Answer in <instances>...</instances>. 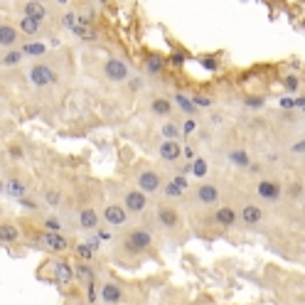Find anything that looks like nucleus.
<instances>
[{
    "instance_id": "obj_1",
    "label": "nucleus",
    "mask_w": 305,
    "mask_h": 305,
    "mask_svg": "<svg viewBox=\"0 0 305 305\" xmlns=\"http://www.w3.org/2000/svg\"><path fill=\"white\" fill-rule=\"evenodd\" d=\"M152 246V232L148 226H136L123 236V248L130 254H143Z\"/></svg>"
},
{
    "instance_id": "obj_2",
    "label": "nucleus",
    "mask_w": 305,
    "mask_h": 305,
    "mask_svg": "<svg viewBox=\"0 0 305 305\" xmlns=\"http://www.w3.org/2000/svg\"><path fill=\"white\" fill-rule=\"evenodd\" d=\"M28 82L34 89H47V86L57 84V72L47 62H34L28 69Z\"/></svg>"
},
{
    "instance_id": "obj_3",
    "label": "nucleus",
    "mask_w": 305,
    "mask_h": 305,
    "mask_svg": "<svg viewBox=\"0 0 305 305\" xmlns=\"http://www.w3.org/2000/svg\"><path fill=\"white\" fill-rule=\"evenodd\" d=\"M104 76L108 82H114V84H123L130 76V66L123 60H118V57H111V60L104 62Z\"/></svg>"
},
{
    "instance_id": "obj_4",
    "label": "nucleus",
    "mask_w": 305,
    "mask_h": 305,
    "mask_svg": "<svg viewBox=\"0 0 305 305\" xmlns=\"http://www.w3.org/2000/svg\"><path fill=\"white\" fill-rule=\"evenodd\" d=\"M184 192H190V182H187L184 175H175L170 182H165L160 187V194H162V200H168V202L184 197Z\"/></svg>"
},
{
    "instance_id": "obj_5",
    "label": "nucleus",
    "mask_w": 305,
    "mask_h": 305,
    "mask_svg": "<svg viewBox=\"0 0 305 305\" xmlns=\"http://www.w3.org/2000/svg\"><path fill=\"white\" fill-rule=\"evenodd\" d=\"M160 187H162V178H160V172H158V170L146 168V170H140V172H138V190H140V192H146V194H155V192H160Z\"/></svg>"
},
{
    "instance_id": "obj_6",
    "label": "nucleus",
    "mask_w": 305,
    "mask_h": 305,
    "mask_svg": "<svg viewBox=\"0 0 305 305\" xmlns=\"http://www.w3.org/2000/svg\"><path fill=\"white\" fill-rule=\"evenodd\" d=\"M101 219H104L108 226L118 229V226H126V222H128V210H126L123 204H118V202H111V204H106Z\"/></svg>"
},
{
    "instance_id": "obj_7",
    "label": "nucleus",
    "mask_w": 305,
    "mask_h": 305,
    "mask_svg": "<svg viewBox=\"0 0 305 305\" xmlns=\"http://www.w3.org/2000/svg\"><path fill=\"white\" fill-rule=\"evenodd\" d=\"M123 207L128 210V214H143L146 207H148L146 192H140V190H128V192H123Z\"/></svg>"
},
{
    "instance_id": "obj_8",
    "label": "nucleus",
    "mask_w": 305,
    "mask_h": 305,
    "mask_svg": "<svg viewBox=\"0 0 305 305\" xmlns=\"http://www.w3.org/2000/svg\"><path fill=\"white\" fill-rule=\"evenodd\" d=\"M194 197H197V202H200L202 207H214V204H219L222 192H219V187L214 182H202L194 190Z\"/></svg>"
},
{
    "instance_id": "obj_9",
    "label": "nucleus",
    "mask_w": 305,
    "mask_h": 305,
    "mask_svg": "<svg viewBox=\"0 0 305 305\" xmlns=\"http://www.w3.org/2000/svg\"><path fill=\"white\" fill-rule=\"evenodd\" d=\"M155 214H158V222H160V226H162V229L172 232V229H178V226H180V214H178L175 207H170V204H160Z\"/></svg>"
},
{
    "instance_id": "obj_10",
    "label": "nucleus",
    "mask_w": 305,
    "mask_h": 305,
    "mask_svg": "<svg viewBox=\"0 0 305 305\" xmlns=\"http://www.w3.org/2000/svg\"><path fill=\"white\" fill-rule=\"evenodd\" d=\"M256 194H258L261 200H266V202H278L280 194H283V190H280V184L276 182V180H258Z\"/></svg>"
},
{
    "instance_id": "obj_11",
    "label": "nucleus",
    "mask_w": 305,
    "mask_h": 305,
    "mask_svg": "<svg viewBox=\"0 0 305 305\" xmlns=\"http://www.w3.org/2000/svg\"><path fill=\"white\" fill-rule=\"evenodd\" d=\"M40 242L47 246L50 251H66V248H69V239H66L62 232H50V229H44L42 236H40Z\"/></svg>"
},
{
    "instance_id": "obj_12",
    "label": "nucleus",
    "mask_w": 305,
    "mask_h": 305,
    "mask_svg": "<svg viewBox=\"0 0 305 305\" xmlns=\"http://www.w3.org/2000/svg\"><path fill=\"white\" fill-rule=\"evenodd\" d=\"M20 37H22V32L18 30L15 25H10V22H2V20H0V47H2V50L15 47V44L20 42Z\"/></svg>"
},
{
    "instance_id": "obj_13",
    "label": "nucleus",
    "mask_w": 305,
    "mask_h": 305,
    "mask_svg": "<svg viewBox=\"0 0 305 305\" xmlns=\"http://www.w3.org/2000/svg\"><path fill=\"white\" fill-rule=\"evenodd\" d=\"M20 10H22V15L34 18V20H40V22H44V20L50 18V8H47L44 2H40V0H25Z\"/></svg>"
},
{
    "instance_id": "obj_14",
    "label": "nucleus",
    "mask_w": 305,
    "mask_h": 305,
    "mask_svg": "<svg viewBox=\"0 0 305 305\" xmlns=\"http://www.w3.org/2000/svg\"><path fill=\"white\" fill-rule=\"evenodd\" d=\"M158 152L165 162H178L182 158V146H180V140H162Z\"/></svg>"
},
{
    "instance_id": "obj_15",
    "label": "nucleus",
    "mask_w": 305,
    "mask_h": 305,
    "mask_svg": "<svg viewBox=\"0 0 305 305\" xmlns=\"http://www.w3.org/2000/svg\"><path fill=\"white\" fill-rule=\"evenodd\" d=\"M18 30L22 32V37H40L42 30H44V22H40V20H34V18H28V15H20Z\"/></svg>"
},
{
    "instance_id": "obj_16",
    "label": "nucleus",
    "mask_w": 305,
    "mask_h": 305,
    "mask_svg": "<svg viewBox=\"0 0 305 305\" xmlns=\"http://www.w3.org/2000/svg\"><path fill=\"white\" fill-rule=\"evenodd\" d=\"M101 300L106 305H118L123 300V290L118 283H114V280H108V283H104L101 286Z\"/></svg>"
},
{
    "instance_id": "obj_17",
    "label": "nucleus",
    "mask_w": 305,
    "mask_h": 305,
    "mask_svg": "<svg viewBox=\"0 0 305 305\" xmlns=\"http://www.w3.org/2000/svg\"><path fill=\"white\" fill-rule=\"evenodd\" d=\"M98 224H101V214L96 212L94 207H84V210L79 212V226H82V229H86V232H96V229H98Z\"/></svg>"
},
{
    "instance_id": "obj_18",
    "label": "nucleus",
    "mask_w": 305,
    "mask_h": 305,
    "mask_svg": "<svg viewBox=\"0 0 305 305\" xmlns=\"http://www.w3.org/2000/svg\"><path fill=\"white\" fill-rule=\"evenodd\" d=\"M239 216H242V222H244L246 226H256L264 219V210L258 204H244V210L239 212Z\"/></svg>"
},
{
    "instance_id": "obj_19",
    "label": "nucleus",
    "mask_w": 305,
    "mask_h": 305,
    "mask_svg": "<svg viewBox=\"0 0 305 305\" xmlns=\"http://www.w3.org/2000/svg\"><path fill=\"white\" fill-rule=\"evenodd\" d=\"M214 219H216V224H222V226H234L236 219H239V212H236L234 207H219V210L214 212Z\"/></svg>"
},
{
    "instance_id": "obj_20",
    "label": "nucleus",
    "mask_w": 305,
    "mask_h": 305,
    "mask_svg": "<svg viewBox=\"0 0 305 305\" xmlns=\"http://www.w3.org/2000/svg\"><path fill=\"white\" fill-rule=\"evenodd\" d=\"M150 114L152 116H158V118H168V116L172 114V104H170L168 98L158 96V98H152L150 101Z\"/></svg>"
},
{
    "instance_id": "obj_21",
    "label": "nucleus",
    "mask_w": 305,
    "mask_h": 305,
    "mask_svg": "<svg viewBox=\"0 0 305 305\" xmlns=\"http://www.w3.org/2000/svg\"><path fill=\"white\" fill-rule=\"evenodd\" d=\"M69 32H72L74 37H79V40H96V30H94V25L92 22H86V20H82V18H79V22H76Z\"/></svg>"
},
{
    "instance_id": "obj_22",
    "label": "nucleus",
    "mask_w": 305,
    "mask_h": 305,
    "mask_svg": "<svg viewBox=\"0 0 305 305\" xmlns=\"http://www.w3.org/2000/svg\"><path fill=\"white\" fill-rule=\"evenodd\" d=\"M54 280L62 283V286H66L69 280H74V266H69L64 261H57L54 264Z\"/></svg>"
},
{
    "instance_id": "obj_23",
    "label": "nucleus",
    "mask_w": 305,
    "mask_h": 305,
    "mask_svg": "<svg viewBox=\"0 0 305 305\" xmlns=\"http://www.w3.org/2000/svg\"><path fill=\"white\" fill-rule=\"evenodd\" d=\"M172 98H175V104L180 106V111H182L187 118H194V114H197V106H194V101H192L190 96H184V94L178 92L175 96H172Z\"/></svg>"
},
{
    "instance_id": "obj_24",
    "label": "nucleus",
    "mask_w": 305,
    "mask_h": 305,
    "mask_svg": "<svg viewBox=\"0 0 305 305\" xmlns=\"http://www.w3.org/2000/svg\"><path fill=\"white\" fill-rule=\"evenodd\" d=\"M20 239V229L15 224H0V242L2 244H12Z\"/></svg>"
},
{
    "instance_id": "obj_25",
    "label": "nucleus",
    "mask_w": 305,
    "mask_h": 305,
    "mask_svg": "<svg viewBox=\"0 0 305 305\" xmlns=\"http://www.w3.org/2000/svg\"><path fill=\"white\" fill-rule=\"evenodd\" d=\"M160 133H162V138H165V140H180V138H182V128H180L178 123H172V121L162 123Z\"/></svg>"
},
{
    "instance_id": "obj_26",
    "label": "nucleus",
    "mask_w": 305,
    "mask_h": 305,
    "mask_svg": "<svg viewBox=\"0 0 305 305\" xmlns=\"http://www.w3.org/2000/svg\"><path fill=\"white\" fill-rule=\"evenodd\" d=\"M207 172H210V165H207V160L204 158H194L192 162H190V175H194V178H207Z\"/></svg>"
},
{
    "instance_id": "obj_27",
    "label": "nucleus",
    "mask_w": 305,
    "mask_h": 305,
    "mask_svg": "<svg viewBox=\"0 0 305 305\" xmlns=\"http://www.w3.org/2000/svg\"><path fill=\"white\" fill-rule=\"evenodd\" d=\"M2 190L8 194H12V197H25V192H28V187L20 182V180H8V182L2 184Z\"/></svg>"
},
{
    "instance_id": "obj_28",
    "label": "nucleus",
    "mask_w": 305,
    "mask_h": 305,
    "mask_svg": "<svg viewBox=\"0 0 305 305\" xmlns=\"http://www.w3.org/2000/svg\"><path fill=\"white\" fill-rule=\"evenodd\" d=\"M162 66H165V62H162L160 54H150V57L146 60V72L152 74V76H155V74H160V72H162Z\"/></svg>"
},
{
    "instance_id": "obj_29",
    "label": "nucleus",
    "mask_w": 305,
    "mask_h": 305,
    "mask_svg": "<svg viewBox=\"0 0 305 305\" xmlns=\"http://www.w3.org/2000/svg\"><path fill=\"white\" fill-rule=\"evenodd\" d=\"M226 158H229V162L236 165V168H248V152L246 150H232Z\"/></svg>"
},
{
    "instance_id": "obj_30",
    "label": "nucleus",
    "mask_w": 305,
    "mask_h": 305,
    "mask_svg": "<svg viewBox=\"0 0 305 305\" xmlns=\"http://www.w3.org/2000/svg\"><path fill=\"white\" fill-rule=\"evenodd\" d=\"M22 60H25V54H22L20 50H12V52H8V54L0 60V64H2V66H18Z\"/></svg>"
},
{
    "instance_id": "obj_31",
    "label": "nucleus",
    "mask_w": 305,
    "mask_h": 305,
    "mask_svg": "<svg viewBox=\"0 0 305 305\" xmlns=\"http://www.w3.org/2000/svg\"><path fill=\"white\" fill-rule=\"evenodd\" d=\"M74 278H79V280H84V283H92L94 271L86 266V264H79V266H74Z\"/></svg>"
},
{
    "instance_id": "obj_32",
    "label": "nucleus",
    "mask_w": 305,
    "mask_h": 305,
    "mask_svg": "<svg viewBox=\"0 0 305 305\" xmlns=\"http://www.w3.org/2000/svg\"><path fill=\"white\" fill-rule=\"evenodd\" d=\"M74 251H76V256H79L82 261H92V258H94V254H96V248H94V246L89 244V242L79 244L76 248H74Z\"/></svg>"
},
{
    "instance_id": "obj_33",
    "label": "nucleus",
    "mask_w": 305,
    "mask_h": 305,
    "mask_svg": "<svg viewBox=\"0 0 305 305\" xmlns=\"http://www.w3.org/2000/svg\"><path fill=\"white\" fill-rule=\"evenodd\" d=\"M20 52H22L25 57H42V54H44V44H40V42H30V44H25Z\"/></svg>"
},
{
    "instance_id": "obj_34",
    "label": "nucleus",
    "mask_w": 305,
    "mask_h": 305,
    "mask_svg": "<svg viewBox=\"0 0 305 305\" xmlns=\"http://www.w3.org/2000/svg\"><path fill=\"white\" fill-rule=\"evenodd\" d=\"M44 202H47L50 207H57L62 202V192L60 190H47V192H44Z\"/></svg>"
},
{
    "instance_id": "obj_35",
    "label": "nucleus",
    "mask_w": 305,
    "mask_h": 305,
    "mask_svg": "<svg viewBox=\"0 0 305 305\" xmlns=\"http://www.w3.org/2000/svg\"><path fill=\"white\" fill-rule=\"evenodd\" d=\"M44 229H50V232H62L60 216H54V214H47V216H44Z\"/></svg>"
},
{
    "instance_id": "obj_36",
    "label": "nucleus",
    "mask_w": 305,
    "mask_h": 305,
    "mask_svg": "<svg viewBox=\"0 0 305 305\" xmlns=\"http://www.w3.org/2000/svg\"><path fill=\"white\" fill-rule=\"evenodd\" d=\"M76 22H79V12H72V10H69V12H64V15H62V25H64L66 30H72Z\"/></svg>"
},
{
    "instance_id": "obj_37",
    "label": "nucleus",
    "mask_w": 305,
    "mask_h": 305,
    "mask_svg": "<svg viewBox=\"0 0 305 305\" xmlns=\"http://www.w3.org/2000/svg\"><path fill=\"white\" fill-rule=\"evenodd\" d=\"M86 298H89V303L96 305V300L101 298V288H96V283H86Z\"/></svg>"
},
{
    "instance_id": "obj_38",
    "label": "nucleus",
    "mask_w": 305,
    "mask_h": 305,
    "mask_svg": "<svg viewBox=\"0 0 305 305\" xmlns=\"http://www.w3.org/2000/svg\"><path fill=\"white\" fill-rule=\"evenodd\" d=\"M180 128H182V138H187V136H192V133L197 130V121H194V118H187Z\"/></svg>"
},
{
    "instance_id": "obj_39",
    "label": "nucleus",
    "mask_w": 305,
    "mask_h": 305,
    "mask_svg": "<svg viewBox=\"0 0 305 305\" xmlns=\"http://www.w3.org/2000/svg\"><path fill=\"white\" fill-rule=\"evenodd\" d=\"M192 101H194V106H197V108H200V106H202V108L212 106V98H207V96H200V94H194V96H192Z\"/></svg>"
},
{
    "instance_id": "obj_40",
    "label": "nucleus",
    "mask_w": 305,
    "mask_h": 305,
    "mask_svg": "<svg viewBox=\"0 0 305 305\" xmlns=\"http://www.w3.org/2000/svg\"><path fill=\"white\" fill-rule=\"evenodd\" d=\"M286 89H290V92H296V89H298V76H296V74L286 76Z\"/></svg>"
},
{
    "instance_id": "obj_41",
    "label": "nucleus",
    "mask_w": 305,
    "mask_h": 305,
    "mask_svg": "<svg viewBox=\"0 0 305 305\" xmlns=\"http://www.w3.org/2000/svg\"><path fill=\"white\" fill-rule=\"evenodd\" d=\"M12 160H22V148H18V146H10V152H8Z\"/></svg>"
},
{
    "instance_id": "obj_42",
    "label": "nucleus",
    "mask_w": 305,
    "mask_h": 305,
    "mask_svg": "<svg viewBox=\"0 0 305 305\" xmlns=\"http://www.w3.org/2000/svg\"><path fill=\"white\" fill-rule=\"evenodd\" d=\"M246 106L248 108H261L264 106V98H246Z\"/></svg>"
},
{
    "instance_id": "obj_43",
    "label": "nucleus",
    "mask_w": 305,
    "mask_h": 305,
    "mask_svg": "<svg viewBox=\"0 0 305 305\" xmlns=\"http://www.w3.org/2000/svg\"><path fill=\"white\" fill-rule=\"evenodd\" d=\"M182 158L187 160V162H192V160H194V150H192V146L182 148Z\"/></svg>"
},
{
    "instance_id": "obj_44",
    "label": "nucleus",
    "mask_w": 305,
    "mask_h": 305,
    "mask_svg": "<svg viewBox=\"0 0 305 305\" xmlns=\"http://www.w3.org/2000/svg\"><path fill=\"white\" fill-rule=\"evenodd\" d=\"M96 236H98V242H108L111 239V234L106 229H96Z\"/></svg>"
},
{
    "instance_id": "obj_45",
    "label": "nucleus",
    "mask_w": 305,
    "mask_h": 305,
    "mask_svg": "<svg viewBox=\"0 0 305 305\" xmlns=\"http://www.w3.org/2000/svg\"><path fill=\"white\" fill-rule=\"evenodd\" d=\"M280 106H283V108H296V101H293V98H283Z\"/></svg>"
},
{
    "instance_id": "obj_46",
    "label": "nucleus",
    "mask_w": 305,
    "mask_h": 305,
    "mask_svg": "<svg viewBox=\"0 0 305 305\" xmlns=\"http://www.w3.org/2000/svg\"><path fill=\"white\" fill-rule=\"evenodd\" d=\"M293 152H305V140H300V143H296L293 148H290Z\"/></svg>"
},
{
    "instance_id": "obj_47",
    "label": "nucleus",
    "mask_w": 305,
    "mask_h": 305,
    "mask_svg": "<svg viewBox=\"0 0 305 305\" xmlns=\"http://www.w3.org/2000/svg\"><path fill=\"white\" fill-rule=\"evenodd\" d=\"M202 64H204L207 69H216V62L214 60H202Z\"/></svg>"
},
{
    "instance_id": "obj_48",
    "label": "nucleus",
    "mask_w": 305,
    "mask_h": 305,
    "mask_svg": "<svg viewBox=\"0 0 305 305\" xmlns=\"http://www.w3.org/2000/svg\"><path fill=\"white\" fill-rule=\"evenodd\" d=\"M296 108H300V111L305 114V96H303V98H298V101H296Z\"/></svg>"
},
{
    "instance_id": "obj_49",
    "label": "nucleus",
    "mask_w": 305,
    "mask_h": 305,
    "mask_svg": "<svg viewBox=\"0 0 305 305\" xmlns=\"http://www.w3.org/2000/svg\"><path fill=\"white\" fill-rule=\"evenodd\" d=\"M54 2H57V5H62V8H66V5H69V0H54Z\"/></svg>"
},
{
    "instance_id": "obj_50",
    "label": "nucleus",
    "mask_w": 305,
    "mask_h": 305,
    "mask_svg": "<svg viewBox=\"0 0 305 305\" xmlns=\"http://www.w3.org/2000/svg\"><path fill=\"white\" fill-rule=\"evenodd\" d=\"M98 2H111V0H98Z\"/></svg>"
},
{
    "instance_id": "obj_51",
    "label": "nucleus",
    "mask_w": 305,
    "mask_h": 305,
    "mask_svg": "<svg viewBox=\"0 0 305 305\" xmlns=\"http://www.w3.org/2000/svg\"><path fill=\"white\" fill-rule=\"evenodd\" d=\"M0 2H10V0H0Z\"/></svg>"
},
{
    "instance_id": "obj_52",
    "label": "nucleus",
    "mask_w": 305,
    "mask_h": 305,
    "mask_svg": "<svg viewBox=\"0 0 305 305\" xmlns=\"http://www.w3.org/2000/svg\"><path fill=\"white\" fill-rule=\"evenodd\" d=\"M0 192H2V184H0Z\"/></svg>"
},
{
    "instance_id": "obj_53",
    "label": "nucleus",
    "mask_w": 305,
    "mask_h": 305,
    "mask_svg": "<svg viewBox=\"0 0 305 305\" xmlns=\"http://www.w3.org/2000/svg\"><path fill=\"white\" fill-rule=\"evenodd\" d=\"M0 170H2V165H0Z\"/></svg>"
},
{
    "instance_id": "obj_54",
    "label": "nucleus",
    "mask_w": 305,
    "mask_h": 305,
    "mask_svg": "<svg viewBox=\"0 0 305 305\" xmlns=\"http://www.w3.org/2000/svg\"><path fill=\"white\" fill-rule=\"evenodd\" d=\"M40 2H44V0H40Z\"/></svg>"
},
{
    "instance_id": "obj_55",
    "label": "nucleus",
    "mask_w": 305,
    "mask_h": 305,
    "mask_svg": "<svg viewBox=\"0 0 305 305\" xmlns=\"http://www.w3.org/2000/svg\"><path fill=\"white\" fill-rule=\"evenodd\" d=\"M303 251H305V248H303Z\"/></svg>"
},
{
    "instance_id": "obj_56",
    "label": "nucleus",
    "mask_w": 305,
    "mask_h": 305,
    "mask_svg": "<svg viewBox=\"0 0 305 305\" xmlns=\"http://www.w3.org/2000/svg\"><path fill=\"white\" fill-rule=\"evenodd\" d=\"M76 305H79V303H76Z\"/></svg>"
}]
</instances>
